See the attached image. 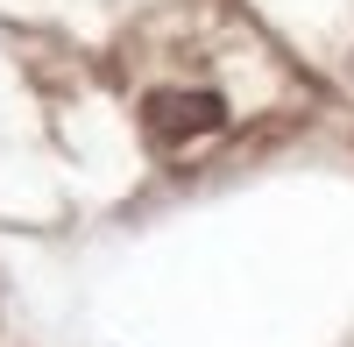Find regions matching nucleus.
<instances>
[{
	"label": "nucleus",
	"mask_w": 354,
	"mask_h": 347,
	"mask_svg": "<svg viewBox=\"0 0 354 347\" xmlns=\"http://www.w3.org/2000/svg\"><path fill=\"white\" fill-rule=\"evenodd\" d=\"M142 113H149V128H156L163 142H192V135H205V128L227 121L220 93H149Z\"/></svg>",
	"instance_id": "f257e3e1"
}]
</instances>
